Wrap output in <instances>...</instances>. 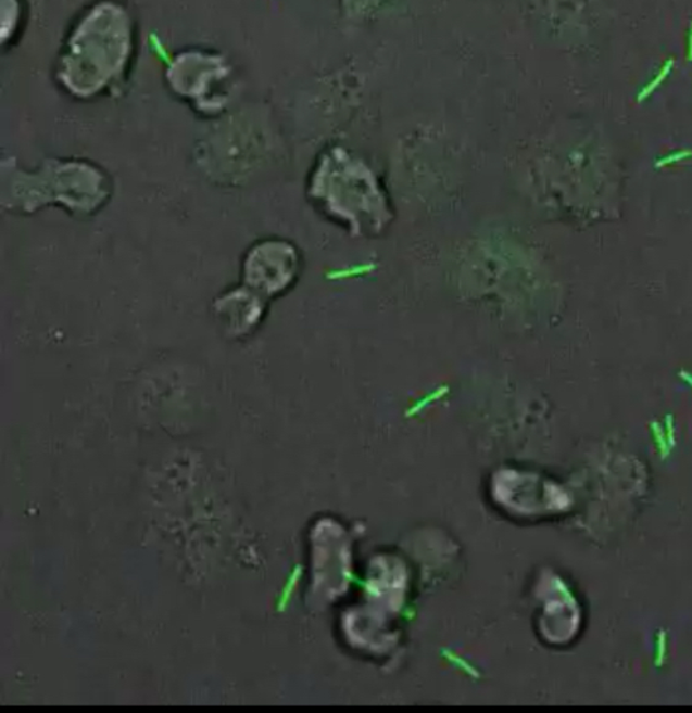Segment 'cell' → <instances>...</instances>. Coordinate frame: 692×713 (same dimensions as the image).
Wrapping results in <instances>:
<instances>
[{
    "label": "cell",
    "instance_id": "obj_2",
    "mask_svg": "<svg viewBox=\"0 0 692 713\" xmlns=\"http://www.w3.org/2000/svg\"><path fill=\"white\" fill-rule=\"evenodd\" d=\"M229 75L224 58L205 55L203 52H188L176 58L168 73L172 88L181 97L207 105V93Z\"/></svg>",
    "mask_w": 692,
    "mask_h": 713
},
{
    "label": "cell",
    "instance_id": "obj_3",
    "mask_svg": "<svg viewBox=\"0 0 692 713\" xmlns=\"http://www.w3.org/2000/svg\"><path fill=\"white\" fill-rule=\"evenodd\" d=\"M262 307L259 294H253L252 289L244 287L219 297L215 311L218 318L223 319L228 331L238 336L252 332V329L259 324Z\"/></svg>",
    "mask_w": 692,
    "mask_h": 713
},
{
    "label": "cell",
    "instance_id": "obj_1",
    "mask_svg": "<svg viewBox=\"0 0 692 713\" xmlns=\"http://www.w3.org/2000/svg\"><path fill=\"white\" fill-rule=\"evenodd\" d=\"M134 52V23L114 0L87 10L68 34L56 76L72 96L91 98L119 80Z\"/></svg>",
    "mask_w": 692,
    "mask_h": 713
}]
</instances>
